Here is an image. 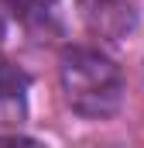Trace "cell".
Returning <instances> with one entry per match:
<instances>
[{
	"instance_id": "obj_1",
	"label": "cell",
	"mask_w": 144,
	"mask_h": 148,
	"mask_svg": "<svg viewBox=\"0 0 144 148\" xmlns=\"http://www.w3.org/2000/svg\"><path fill=\"white\" fill-rule=\"evenodd\" d=\"M58 83H62L65 103L79 117H89V121H103L110 114H117L124 100V76L117 69V62L86 45H72L62 52Z\"/></svg>"
},
{
	"instance_id": "obj_2",
	"label": "cell",
	"mask_w": 144,
	"mask_h": 148,
	"mask_svg": "<svg viewBox=\"0 0 144 148\" xmlns=\"http://www.w3.org/2000/svg\"><path fill=\"white\" fill-rule=\"evenodd\" d=\"M82 24L96 38L124 41L137 28V0H75Z\"/></svg>"
},
{
	"instance_id": "obj_3",
	"label": "cell",
	"mask_w": 144,
	"mask_h": 148,
	"mask_svg": "<svg viewBox=\"0 0 144 148\" xmlns=\"http://www.w3.org/2000/svg\"><path fill=\"white\" fill-rule=\"evenodd\" d=\"M28 76L7 62H0V107H7L10 114H24V93H28Z\"/></svg>"
},
{
	"instance_id": "obj_4",
	"label": "cell",
	"mask_w": 144,
	"mask_h": 148,
	"mask_svg": "<svg viewBox=\"0 0 144 148\" xmlns=\"http://www.w3.org/2000/svg\"><path fill=\"white\" fill-rule=\"evenodd\" d=\"M3 21H7V14H3V3H0V38H3Z\"/></svg>"
}]
</instances>
